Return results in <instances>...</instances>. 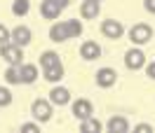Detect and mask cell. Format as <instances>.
I'll use <instances>...</instances> for the list:
<instances>
[{"label": "cell", "mask_w": 155, "mask_h": 133, "mask_svg": "<svg viewBox=\"0 0 155 133\" xmlns=\"http://www.w3.org/2000/svg\"><path fill=\"white\" fill-rule=\"evenodd\" d=\"M54 2H57V5L61 7V10H66L68 5H71V0H54Z\"/></svg>", "instance_id": "obj_28"}, {"label": "cell", "mask_w": 155, "mask_h": 133, "mask_svg": "<svg viewBox=\"0 0 155 133\" xmlns=\"http://www.w3.org/2000/svg\"><path fill=\"white\" fill-rule=\"evenodd\" d=\"M143 7H146V12L155 14V0H143Z\"/></svg>", "instance_id": "obj_27"}, {"label": "cell", "mask_w": 155, "mask_h": 133, "mask_svg": "<svg viewBox=\"0 0 155 133\" xmlns=\"http://www.w3.org/2000/svg\"><path fill=\"white\" fill-rule=\"evenodd\" d=\"M129 40H132V45H146L153 40V28L148 23H134L129 28Z\"/></svg>", "instance_id": "obj_2"}, {"label": "cell", "mask_w": 155, "mask_h": 133, "mask_svg": "<svg viewBox=\"0 0 155 133\" xmlns=\"http://www.w3.org/2000/svg\"><path fill=\"white\" fill-rule=\"evenodd\" d=\"M19 75H21V84H33V82L38 79V66H33V63H21Z\"/></svg>", "instance_id": "obj_14"}, {"label": "cell", "mask_w": 155, "mask_h": 133, "mask_svg": "<svg viewBox=\"0 0 155 133\" xmlns=\"http://www.w3.org/2000/svg\"><path fill=\"white\" fill-rule=\"evenodd\" d=\"M21 131H24V133H38V131H40V122H38V124H33V122L21 124Z\"/></svg>", "instance_id": "obj_23"}, {"label": "cell", "mask_w": 155, "mask_h": 133, "mask_svg": "<svg viewBox=\"0 0 155 133\" xmlns=\"http://www.w3.org/2000/svg\"><path fill=\"white\" fill-rule=\"evenodd\" d=\"M61 58L57 51H42L40 54V68H49V66H59Z\"/></svg>", "instance_id": "obj_18"}, {"label": "cell", "mask_w": 155, "mask_h": 133, "mask_svg": "<svg viewBox=\"0 0 155 133\" xmlns=\"http://www.w3.org/2000/svg\"><path fill=\"white\" fill-rule=\"evenodd\" d=\"M99 12H101V2H97V0H85V2H80V14H82V19H97Z\"/></svg>", "instance_id": "obj_13"}, {"label": "cell", "mask_w": 155, "mask_h": 133, "mask_svg": "<svg viewBox=\"0 0 155 133\" xmlns=\"http://www.w3.org/2000/svg\"><path fill=\"white\" fill-rule=\"evenodd\" d=\"M61 12H64V10L59 7L54 0H42V2H40V14H42V17H45L47 21L59 19V14H61Z\"/></svg>", "instance_id": "obj_11"}, {"label": "cell", "mask_w": 155, "mask_h": 133, "mask_svg": "<svg viewBox=\"0 0 155 133\" xmlns=\"http://www.w3.org/2000/svg\"><path fill=\"white\" fill-rule=\"evenodd\" d=\"M31 10V0H14L12 2V14L14 17H26Z\"/></svg>", "instance_id": "obj_20"}, {"label": "cell", "mask_w": 155, "mask_h": 133, "mask_svg": "<svg viewBox=\"0 0 155 133\" xmlns=\"http://www.w3.org/2000/svg\"><path fill=\"white\" fill-rule=\"evenodd\" d=\"M5 42H10V30L0 23V45H5Z\"/></svg>", "instance_id": "obj_25"}, {"label": "cell", "mask_w": 155, "mask_h": 133, "mask_svg": "<svg viewBox=\"0 0 155 133\" xmlns=\"http://www.w3.org/2000/svg\"><path fill=\"white\" fill-rule=\"evenodd\" d=\"M31 40H33V33H31L28 26H17L14 30H10V42H14L17 47H26L31 45Z\"/></svg>", "instance_id": "obj_6"}, {"label": "cell", "mask_w": 155, "mask_h": 133, "mask_svg": "<svg viewBox=\"0 0 155 133\" xmlns=\"http://www.w3.org/2000/svg\"><path fill=\"white\" fill-rule=\"evenodd\" d=\"M49 40H52V42H66L68 40L66 23H64V21H57V23L49 26Z\"/></svg>", "instance_id": "obj_15"}, {"label": "cell", "mask_w": 155, "mask_h": 133, "mask_svg": "<svg viewBox=\"0 0 155 133\" xmlns=\"http://www.w3.org/2000/svg\"><path fill=\"white\" fill-rule=\"evenodd\" d=\"M31 114H33V119L40 124H47L52 119V103L45 101V98H38V101H33L31 103Z\"/></svg>", "instance_id": "obj_1"}, {"label": "cell", "mask_w": 155, "mask_h": 133, "mask_svg": "<svg viewBox=\"0 0 155 133\" xmlns=\"http://www.w3.org/2000/svg\"><path fill=\"white\" fill-rule=\"evenodd\" d=\"M66 23V33H68V40H73V38H80L82 35V23L78 19H68V21H64Z\"/></svg>", "instance_id": "obj_19"}, {"label": "cell", "mask_w": 155, "mask_h": 133, "mask_svg": "<svg viewBox=\"0 0 155 133\" xmlns=\"http://www.w3.org/2000/svg\"><path fill=\"white\" fill-rule=\"evenodd\" d=\"M5 82H7V84H21L19 66H10L7 70H5Z\"/></svg>", "instance_id": "obj_21"}, {"label": "cell", "mask_w": 155, "mask_h": 133, "mask_svg": "<svg viewBox=\"0 0 155 133\" xmlns=\"http://www.w3.org/2000/svg\"><path fill=\"white\" fill-rule=\"evenodd\" d=\"M101 56V47H99L94 40H85L82 45H80V58H85V61H94V58Z\"/></svg>", "instance_id": "obj_9"}, {"label": "cell", "mask_w": 155, "mask_h": 133, "mask_svg": "<svg viewBox=\"0 0 155 133\" xmlns=\"http://www.w3.org/2000/svg\"><path fill=\"white\" fill-rule=\"evenodd\" d=\"M73 117L75 119H87V117H94V105H92V101H87V98H78L75 103H73Z\"/></svg>", "instance_id": "obj_8"}, {"label": "cell", "mask_w": 155, "mask_h": 133, "mask_svg": "<svg viewBox=\"0 0 155 133\" xmlns=\"http://www.w3.org/2000/svg\"><path fill=\"white\" fill-rule=\"evenodd\" d=\"M0 56L5 58L10 66H21L24 51H21V47H17L14 42H5V45H0Z\"/></svg>", "instance_id": "obj_3"}, {"label": "cell", "mask_w": 155, "mask_h": 133, "mask_svg": "<svg viewBox=\"0 0 155 133\" xmlns=\"http://www.w3.org/2000/svg\"><path fill=\"white\" fill-rule=\"evenodd\" d=\"M12 105V91L7 86H0V107H7Z\"/></svg>", "instance_id": "obj_22"}, {"label": "cell", "mask_w": 155, "mask_h": 133, "mask_svg": "<svg viewBox=\"0 0 155 133\" xmlns=\"http://www.w3.org/2000/svg\"><path fill=\"white\" fill-rule=\"evenodd\" d=\"M94 79H97V86L110 89V86H115V82H117V73L113 70V68H99L97 75H94Z\"/></svg>", "instance_id": "obj_5"}, {"label": "cell", "mask_w": 155, "mask_h": 133, "mask_svg": "<svg viewBox=\"0 0 155 133\" xmlns=\"http://www.w3.org/2000/svg\"><path fill=\"white\" fill-rule=\"evenodd\" d=\"M101 128H104L101 122L94 119V117H87V119H82V122H80V131H82V133H99Z\"/></svg>", "instance_id": "obj_17"}, {"label": "cell", "mask_w": 155, "mask_h": 133, "mask_svg": "<svg viewBox=\"0 0 155 133\" xmlns=\"http://www.w3.org/2000/svg\"><path fill=\"white\" fill-rule=\"evenodd\" d=\"M101 33H104L108 40H120L125 35V26H122V21L106 19V21H101Z\"/></svg>", "instance_id": "obj_4"}, {"label": "cell", "mask_w": 155, "mask_h": 133, "mask_svg": "<svg viewBox=\"0 0 155 133\" xmlns=\"http://www.w3.org/2000/svg\"><path fill=\"white\" fill-rule=\"evenodd\" d=\"M49 103L52 105H68L71 103V91H68L66 86H54L52 91H49Z\"/></svg>", "instance_id": "obj_10"}, {"label": "cell", "mask_w": 155, "mask_h": 133, "mask_svg": "<svg viewBox=\"0 0 155 133\" xmlns=\"http://www.w3.org/2000/svg\"><path fill=\"white\" fill-rule=\"evenodd\" d=\"M97 2H104V0H97Z\"/></svg>", "instance_id": "obj_29"}, {"label": "cell", "mask_w": 155, "mask_h": 133, "mask_svg": "<svg viewBox=\"0 0 155 133\" xmlns=\"http://www.w3.org/2000/svg\"><path fill=\"white\" fill-rule=\"evenodd\" d=\"M108 133H127L129 131V122H127V117H122V114H115V117H110L106 124Z\"/></svg>", "instance_id": "obj_12"}, {"label": "cell", "mask_w": 155, "mask_h": 133, "mask_svg": "<svg viewBox=\"0 0 155 133\" xmlns=\"http://www.w3.org/2000/svg\"><path fill=\"white\" fill-rule=\"evenodd\" d=\"M146 75L150 77V79H155V61H150V63H146Z\"/></svg>", "instance_id": "obj_26"}, {"label": "cell", "mask_w": 155, "mask_h": 133, "mask_svg": "<svg viewBox=\"0 0 155 133\" xmlns=\"http://www.w3.org/2000/svg\"><path fill=\"white\" fill-rule=\"evenodd\" d=\"M42 77H45L47 82H61V79H64V63L42 68Z\"/></svg>", "instance_id": "obj_16"}, {"label": "cell", "mask_w": 155, "mask_h": 133, "mask_svg": "<svg viewBox=\"0 0 155 133\" xmlns=\"http://www.w3.org/2000/svg\"><path fill=\"white\" fill-rule=\"evenodd\" d=\"M134 131L136 133H153V126H150V124H136Z\"/></svg>", "instance_id": "obj_24"}, {"label": "cell", "mask_w": 155, "mask_h": 133, "mask_svg": "<svg viewBox=\"0 0 155 133\" xmlns=\"http://www.w3.org/2000/svg\"><path fill=\"white\" fill-rule=\"evenodd\" d=\"M125 66L129 68V70H141V68L146 66V54L139 47H132L125 54Z\"/></svg>", "instance_id": "obj_7"}]
</instances>
